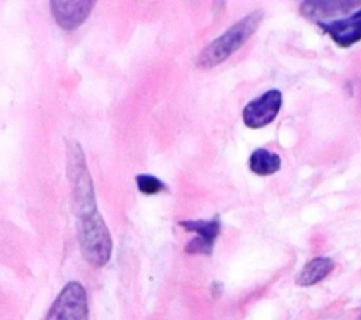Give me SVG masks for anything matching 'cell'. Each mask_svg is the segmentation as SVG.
<instances>
[{
    "instance_id": "obj_5",
    "label": "cell",
    "mask_w": 361,
    "mask_h": 320,
    "mask_svg": "<svg viewBox=\"0 0 361 320\" xmlns=\"http://www.w3.org/2000/svg\"><path fill=\"white\" fill-rule=\"evenodd\" d=\"M282 106V93L271 89L251 100L243 110L244 124L250 128H261L274 121Z\"/></svg>"
},
{
    "instance_id": "obj_6",
    "label": "cell",
    "mask_w": 361,
    "mask_h": 320,
    "mask_svg": "<svg viewBox=\"0 0 361 320\" xmlns=\"http://www.w3.org/2000/svg\"><path fill=\"white\" fill-rule=\"evenodd\" d=\"M179 224L186 231L197 234L188 242L185 248L188 254H212L214 240L220 233L219 217H213L210 220H183Z\"/></svg>"
},
{
    "instance_id": "obj_11",
    "label": "cell",
    "mask_w": 361,
    "mask_h": 320,
    "mask_svg": "<svg viewBox=\"0 0 361 320\" xmlns=\"http://www.w3.org/2000/svg\"><path fill=\"white\" fill-rule=\"evenodd\" d=\"M248 166L254 173L259 176H268L279 171L281 158L275 152H271L265 148H257L250 156Z\"/></svg>"
},
{
    "instance_id": "obj_13",
    "label": "cell",
    "mask_w": 361,
    "mask_h": 320,
    "mask_svg": "<svg viewBox=\"0 0 361 320\" xmlns=\"http://www.w3.org/2000/svg\"><path fill=\"white\" fill-rule=\"evenodd\" d=\"M360 320H361V316H360Z\"/></svg>"
},
{
    "instance_id": "obj_8",
    "label": "cell",
    "mask_w": 361,
    "mask_h": 320,
    "mask_svg": "<svg viewBox=\"0 0 361 320\" xmlns=\"http://www.w3.org/2000/svg\"><path fill=\"white\" fill-rule=\"evenodd\" d=\"M94 1H51V11L56 24L63 30L78 28L90 14Z\"/></svg>"
},
{
    "instance_id": "obj_10",
    "label": "cell",
    "mask_w": 361,
    "mask_h": 320,
    "mask_svg": "<svg viewBox=\"0 0 361 320\" xmlns=\"http://www.w3.org/2000/svg\"><path fill=\"white\" fill-rule=\"evenodd\" d=\"M334 262L327 257H317L309 261L296 276L299 286H312L326 278L333 269Z\"/></svg>"
},
{
    "instance_id": "obj_3",
    "label": "cell",
    "mask_w": 361,
    "mask_h": 320,
    "mask_svg": "<svg viewBox=\"0 0 361 320\" xmlns=\"http://www.w3.org/2000/svg\"><path fill=\"white\" fill-rule=\"evenodd\" d=\"M68 152V175L73 186V200L76 211L79 213V216H83L86 213L97 210L93 183L80 145L76 141L71 142Z\"/></svg>"
},
{
    "instance_id": "obj_7",
    "label": "cell",
    "mask_w": 361,
    "mask_h": 320,
    "mask_svg": "<svg viewBox=\"0 0 361 320\" xmlns=\"http://www.w3.org/2000/svg\"><path fill=\"white\" fill-rule=\"evenodd\" d=\"M317 25L330 35L340 47L347 48L361 39V8L345 18L317 23Z\"/></svg>"
},
{
    "instance_id": "obj_4",
    "label": "cell",
    "mask_w": 361,
    "mask_h": 320,
    "mask_svg": "<svg viewBox=\"0 0 361 320\" xmlns=\"http://www.w3.org/2000/svg\"><path fill=\"white\" fill-rule=\"evenodd\" d=\"M45 320H89L87 296L79 282H69L59 292Z\"/></svg>"
},
{
    "instance_id": "obj_2",
    "label": "cell",
    "mask_w": 361,
    "mask_h": 320,
    "mask_svg": "<svg viewBox=\"0 0 361 320\" xmlns=\"http://www.w3.org/2000/svg\"><path fill=\"white\" fill-rule=\"evenodd\" d=\"M79 219V244L83 258L97 268L106 265L111 255L113 241L103 217L93 210Z\"/></svg>"
},
{
    "instance_id": "obj_1",
    "label": "cell",
    "mask_w": 361,
    "mask_h": 320,
    "mask_svg": "<svg viewBox=\"0 0 361 320\" xmlns=\"http://www.w3.org/2000/svg\"><path fill=\"white\" fill-rule=\"evenodd\" d=\"M264 13L261 10L252 11L251 14L241 18L238 23L231 25L226 32L212 41L199 55L197 65L204 69H210L221 63L233 52L241 48L245 41L251 38L257 27L262 21Z\"/></svg>"
},
{
    "instance_id": "obj_12",
    "label": "cell",
    "mask_w": 361,
    "mask_h": 320,
    "mask_svg": "<svg viewBox=\"0 0 361 320\" xmlns=\"http://www.w3.org/2000/svg\"><path fill=\"white\" fill-rule=\"evenodd\" d=\"M135 182L138 190L144 195H155L165 189V185L154 175H137Z\"/></svg>"
},
{
    "instance_id": "obj_9",
    "label": "cell",
    "mask_w": 361,
    "mask_h": 320,
    "mask_svg": "<svg viewBox=\"0 0 361 320\" xmlns=\"http://www.w3.org/2000/svg\"><path fill=\"white\" fill-rule=\"evenodd\" d=\"M361 4L360 0H334V1H303L300 4V13L306 18L317 23H324L327 18H331L338 14H345L353 10L355 6Z\"/></svg>"
}]
</instances>
